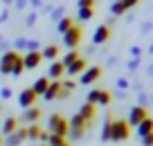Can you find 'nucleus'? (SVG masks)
<instances>
[{
    "label": "nucleus",
    "instance_id": "4c0bfd02",
    "mask_svg": "<svg viewBox=\"0 0 153 146\" xmlns=\"http://www.w3.org/2000/svg\"><path fill=\"white\" fill-rule=\"evenodd\" d=\"M122 5H124V9H131V7H135L137 5V0H120Z\"/></svg>",
    "mask_w": 153,
    "mask_h": 146
},
{
    "label": "nucleus",
    "instance_id": "c756f323",
    "mask_svg": "<svg viewBox=\"0 0 153 146\" xmlns=\"http://www.w3.org/2000/svg\"><path fill=\"white\" fill-rule=\"evenodd\" d=\"M124 11H126V9H124V5H122L120 0H115L113 5H110V14H113V16H122Z\"/></svg>",
    "mask_w": 153,
    "mask_h": 146
},
{
    "label": "nucleus",
    "instance_id": "a878e982",
    "mask_svg": "<svg viewBox=\"0 0 153 146\" xmlns=\"http://www.w3.org/2000/svg\"><path fill=\"white\" fill-rule=\"evenodd\" d=\"M41 130H43V128H41V126H36V124L27 126V139H29V142H36L38 137H41Z\"/></svg>",
    "mask_w": 153,
    "mask_h": 146
},
{
    "label": "nucleus",
    "instance_id": "72a5a7b5",
    "mask_svg": "<svg viewBox=\"0 0 153 146\" xmlns=\"http://www.w3.org/2000/svg\"><path fill=\"white\" fill-rule=\"evenodd\" d=\"M25 25H27V27H34V25H36V11H29V14H27Z\"/></svg>",
    "mask_w": 153,
    "mask_h": 146
},
{
    "label": "nucleus",
    "instance_id": "7ed1b4c3",
    "mask_svg": "<svg viewBox=\"0 0 153 146\" xmlns=\"http://www.w3.org/2000/svg\"><path fill=\"white\" fill-rule=\"evenodd\" d=\"M131 135V126L124 119H113V126H110V142H124Z\"/></svg>",
    "mask_w": 153,
    "mask_h": 146
},
{
    "label": "nucleus",
    "instance_id": "49530a36",
    "mask_svg": "<svg viewBox=\"0 0 153 146\" xmlns=\"http://www.w3.org/2000/svg\"><path fill=\"white\" fill-rule=\"evenodd\" d=\"M149 74H151V76H153V65H151V67H149Z\"/></svg>",
    "mask_w": 153,
    "mask_h": 146
},
{
    "label": "nucleus",
    "instance_id": "b1692460",
    "mask_svg": "<svg viewBox=\"0 0 153 146\" xmlns=\"http://www.w3.org/2000/svg\"><path fill=\"white\" fill-rule=\"evenodd\" d=\"M25 72V65H23V54H18L14 61V67H11V76H20Z\"/></svg>",
    "mask_w": 153,
    "mask_h": 146
},
{
    "label": "nucleus",
    "instance_id": "a211bd4d",
    "mask_svg": "<svg viewBox=\"0 0 153 146\" xmlns=\"http://www.w3.org/2000/svg\"><path fill=\"white\" fill-rule=\"evenodd\" d=\"M48 85H50V79H48V76H38V79L34 81L32 90H34V94H36V97H43L45 90H48Z\"/></svg>",
    "mask_w": 153,
    "mask_h": 146
},
{
    "label": "nucleus",
    "instance_id": "ddd939ff",
    "mask_svg": "<svg viewBox=\"0 0 153 146\" xmlns=\"http://www.w3.org/2000/svg\"><path fill=\"white\" fill-rule=\"evenodd\" d=\"M18 104H20V108H32L34 104H36V94H34V90L32 88H25L23 92L18 94Z\"/></svg>",
    "mask_w": 153,
    "mask_h": 146
},
{
    "label": "nucleus",
    "instance_id": "393cba45",
    "mask_svg": "<svg viewBox=\"0 0 153 146\" xmlns=\"http://www.w3.org/2000/svg\"><path fill=\"white\" fill-rule=\"evenodd\" d=\"M45 144L48 146H70L65 142V137H59V135H52V133H50L48 135V142H45Z\"/></svg>",
    "mask_w": 153,
    "mask_h": 146
},
{
    "label": "nucleus",
    "instance_id": "58836bf2",
    "mask_svg": "<svg viewBox=\"0 0 153 146\" xmlns=\"http://www.w3.org/2000/svg\"><path fill=\"white\" fill-rule=\"evenodd\" d=\"M27 2H29V0H14V7H16V9H25Z\"/></svg>",
    "mask_w": 153,
    "mask_h": 146
},
{
    "label": "nucleus",
    "instance_id": "7c9ffc66",
    "mask_svg": "<svg viewBox=\"0 0 153 146\" xmlns=\"http://www.w3.org/2000/svg\"><path fill=\"white\" fill-rule=\"evenodd\" d=\"M63 16H65V9H63V7H56V9H52V11H50V18H52L54 23H59V20H61Z\"/></svg>",
    "mask_w": 153,
    "mask_h": 146
},
{
    "label": "nucleus",
    "instance_id": "e433bc0d",
    "mask_svg": "<svg viewBox=\"0 0 153 146\" xmlns=\"http://www.w3.org/2000/svg\"><path fill=\"white\" fill-rule=\"evenodd\" d=\"M140 67V59H131V63H128V70L131 72H135Z\"/></svg>",
    "mask_w": 153,
    "mask_h": 146
},
{
    "label": "nucleus",
    "instance_id": "f3484780",
    "mask_svg": "<svg viewBox=\"0 0 153 146\" xmlns=\"http://www.w3.org/2000/svg\"><path fill=\"white\" fill-rule=\"evenodd\" d=\"M16 128H18V119H16V117H11V115H9V117H5V122H2V128H0V135H11V133H14L16 130Z\"/></svg>",
    "mask_w": 153,
    "mask_h": 146
},
{
    "label": "nucleus",
    "instance_id": "aec40b11",
    "mask_svg": "<svg viewBox=\"0 0 153 146\" xmlns=\"http://www.w3.org/2000/svg\"><path fill=\"white\" fill-rule=\"evenodd\" d=\"M135 128H137V135H140V139H142L144 135H149V133H153V119H151V117H146V119H144V122H140V124H137V126H135Z\"/></svg>",
    "mask_w": 153,
    "mask_h": 146
},
{
    "label": "nucleus",
    "instance_id": "412c9836",
    "mask_svg": "<svg viewBox=\"0 0 153 146\" xmlns=\"http://www.w3.org/2000/svg\"><path fill=\"white\" fill-rule=\"evenodd\" d=\"M41 56L48 59V61H56V56H59V45H45L43 50H41Z\"/></svg>",
    "mask_w": 153,
    "mask_h": 146
},
{
    "label": "nucleus",
    "instance_id": "2eb2a0df",
    "mask_svg": "<svg viewBox=\"0 0 153 146\" xmlns=\"http://www.w3.org/2000/svg\"><path fill=\"white\" fill-rule=\"evenodd\" d=\"M59 92H61V81H50L48 90H45V94H43V99L45 101H54V99H59Z\"/></svg>",
    "mask_w": 153,
    "mask_h": 146
},
{
    "label": "nucleus",
    "instance_id": "3c124183",
    "mask_svg": "<svg viewBox=\"0 0 153 146\" xmlns=\"http://www.w3.org/2000/svg\"><path fill=\"white\" fill-rule=\"evenodd\" d=\"M43 146H48V144H43Z\"/></svg>",
    "mask_w": 153,
    "mask_h": 146
},
{
    "label": "nucleus",
    "instance_id": "9b49d317",
    "mask_svg": "<svg viewBox=\"0 0 153 146\" xmlns=\"http://www.w3.org/2000/svg\"><path fill=\"white\" fill-rule=\"evenodd\" d=\"M86 67H88V61H86L83 56H79L74 63H70V65L65 67V74H68V76H81Z\"/></svg>",
    "mask_w": 153,
    "mask_h": 146
},
{
    "label": "nucleus",
    "instance_id": "cd10ccee",
    "mask_svg": "<svg viewBox=\"0 0 153 146\" xmlns=\"http://www.w3.org/2000/svg\"><path fill=\"white\" fill-rule=\"evenodd\" d=\"M79 56H81V54L76 52V50H70V52H68L65 56H63V61H61V63H63V65L68 67V65H70V63H74V61H76V59H79Z\"/></svg>",
    "mask_w": 153,
    "mask_h": 146
},
{
    "label": "nucleus",
    "instance_id": "c9c22d12",
    "mask_svg": "<svg viewBox=\"0 0 153 146\" xmlns=\"http://www.w3.org/2000/svg\"><path fill=\"white\" fill-rule=\"evenodd\" d=\"M0 97H2V99H11V88H7V85H5V88L0 90Z\"/></svg>",
    "mask_w": 153,
    "mask_h": 146
},
{
    "label": "nucleus",
    "instance_id": "f704fd0d",
    "mask_svg": "<svg viewBox=\"0 0 153 146\" xmlns=\"http://www.w3.org/2000/svg\"><path fill=\"white\" fill-rule=\"evenodd\" d=\"M142 146H153V133H149V135L142 137Z\"/></svg>",
    "mask_w": 153,
    "mask_h": 146
},
{
    "label": "nucleus",
    "instance_id": "1a4fd4ad",
    "mask_svg": "<svg viewBox=\"0 0 153 146\" xmlns=\"http://www.w3.org/2000/svg\"><path fill=\"white\" fill-rule=\"evenodd\" d=\"M11 50H25V52H41V45H38V41H29V38H16L14 41V47Z\"/></svg>",
    "mask_w": 153,
    "mask_h": 146
},
{
    "label": "nucleus",
    "instance_id": "f8f14e48",
    "mask_svg": "<svg viewBox=\"0 0 153 146\" xmlns=\"http://www.w3.org/2000/svg\"><path fill=\"white\" fill-rule=\"evenodd\" d=\"M63 74H65V65H63L61 61H52V63H50V67H48V74H45V76H48L50 81H59Z\"/></svg>",
    "mask_w": 153,
    "mask_h": 146
},
{
    "label": "nucleus",
    "instance_id": "473e14b6",
    "mask_svg": "<svg viewBox=\"0 0 153 146\" xmlns=\"http://www.w3.org/2000/svg\"><path fill=\"white\" fill-rule=\"evenodd\" d=\"M61 88L65 90V92H72V90L76 88V83H74L72 79H65V81H61Z\"/></svg>",
    "mask_w": 153,
    "mask_h": 146
},
{
    "label": "nucleus",
    "instance_id": "79ce46f5",
    "mask_svg": "<svg viewBox=\"0 0 153 146\" xmlns=\"http://www.w3.org/2000/svg\"><path fill=\"white\" fill-rule=\"evenodd\" d=\"M7 18H9V9H2L0 11V23H5Z\"/></svg>",
    "mask_w": 153,
    "mask_h": 146
},
{
    "label": "nucleus",
    "instance_id": "6ab92c4d",
    "mask_svg": "<svg viewBox=\"0 0 153 146\" xmlns=\"http://www.w3.org/2000/svg\"><path fill=\"white\" fill-rule=\"evenodd\" d=\"M79 115H81V117L86 119L88 124H90L92 119H95V115H97V108H95L92 104H88V101H86V104H83L81 108H79Z\"/></svg>",
    "mask_w": 153,
    "mask_h": 146
},
{
    "label": "nucleus",
    "instance_id": "39448f33",
    "mask_svg": "<svg viewBox=\"0 0 153 146\" xmlns=\"http://www.w3.org/2000/svg\"><path fill=\"white\" fill-rule=\"evenodd\" d=\"M16 56H18V52H16V50L2 52V56H0V74H2V76H11V67H14Z\"/></svg>",
    "mask_w": 153,
    "mask_h": 146
},
{
    "label": "nucleus",
    "instance_id": "37998d69",
    "mask_svg": "<svg viewBox=\"0 0 153 146\" xmlns=\"http://www.w3.org/2000/svg\"><path fill=\"white\" fill-rule=\"evenodd\" d=\"M29 5H32L34 9H38V7H43V0H29Z\"/></svg>",
    "mask_w": 153,
    "mask_h": 146
},
{
    "label": "nucleus",
    "instance_id": "6e6552de",
    "mask_svg": "<svg viewBox=\"0 0 153 146\" xmlns=\"http://www.w3.org/2000/svg\"><path fill=\"white\" fill-rule=\"evenodd\" d=\"M99 76H101V67L99 65H88L86 70H83V74L79 76V83L81 85H90V83H95Z\"/></svg>",
    "mask_w": 153,
    "mask_h": 146
},
{
    "label": "nucleus",
    "instance_id": "bb28decb",
    "mask_svg": "<svg viewBox=\"0 0 153 146\" xmlns=\"http://www.w3.org/2000/svg\"><path fill=\"white\" fill-rule=\"evenodd\" d=\"M113 101V94L108 90H99V97H97V106H108Z\"/></svg>",
    "mask_w": 153,
    "mask_h": 146
},
{
    "label": "nucleus",
    "instance_id": "c03bdc74",
    "mask_svg": "<svg viewBox=\"0 0 153 146\" xmlns=\"http://www.w3.org/2000/svg\"><path fill=\"white\" fill-rule=\"evenodd\" d=\"M48 135H50L48 130H41V137H38V139H41V142H43V144H45V142H48Z\"/></svg>",
    "mask_w": 153,
    "mask_h": 146
},
{
    "label": "nucleus",
    "instance_id": "8fccbe9b",
    "mask_svg": "<svg viewBox=\"0 0 153 146\" xmlns=\"http://www.w3.org/2000/svg\"><path fill=\"white\" fill-rule=\"evenodd\" d=\"M0 113H2V106H0Z\"/></svg>",
    "mask_w": 153,
    "mask_h": 146
},
{
    "label": "nucleus",
    "instance_id": "a19ab883",
    "mask_svg": "<svg viewBox=\"0 0 153 146\" xmlns=\"http://www.w3.org/2000/svg\"><path fill=\"white\" fill-rule=\"evenodd\" d=\"M117 88H120V90H126V88H128V81H126V79H117Z\"/></svg>",
    "mask_w": 153,
    "mask_h": 146
},
{
    "label": "nucleus",
    "instance_id": "a18cd8bd",
    "mask_svg": "<svg viewBox=\"0 0 153 146\" xmlns=\"http://www.w3.org/2000/svg\"><path fill=\"white\" fill-rule=\"evenodd\" d=\"M0 2L5 5V9H9V7H11V2H14V0H0Z\"/></svg>",
    "mask_w": 153,
    "mask_h": 146
},
{
    "label": "nucleus",
    "instance_id": "0eeeda50",
    "mask_svg": "<svg viewBox=\"0 0 153 146\" xmlns=\"http://www.w3.org/2000/svg\"><path fill=\"white\" fill-rule=\"evenodd\" d=\"M149 117V110H146V106H133V108H131V113H128V126H137L140 122H144V119Z\"/></svg>",
    "mask_w": 153,
    "mask_h": 146
},
{
    "label": "nucleus",
    "instance_id": "9d476101",
    "mask_svg": "<svg viewBox=\"0 0 153 146\" xmlns=\"http://www.w3.org/2000/svg\"><path fill=\"white\" fill-rule=\"evenodd\" d=\"M41 61H43L41 52H25V54H23V65H25V70H36V67L41 65Z\"/></svg>",
    "mask_w": 153,
    "mask_h": 146
},
{
    "label": "nucleus",
    "instance_id": "5701e85b",
    "mask_svg": "<svg viewBox=\"0 0 153 146\" xmlns=\"http://www.w3.org/2000/svg\"><path fill=\"white\" fill-rule=\"evenodd\" d=\"M110 126H113V117H110V115H106L104 128H101V142H110Z\"/></svg>",
    "mask_w": 153,
    "mask_h": 146
},
{
    "label": "nucleus",
    "instance_id": "423d86ee",
    "mask_svg": "<svg viewBox=\"0 0 153 146\" xmlns=\"http://www.w3.org/2000/svg\"><path fill=\"white\" fill-rule=\"evenodd\" d=\"M25 139H27V126H25V128L18 126L11 135H7L5 139H2V146H20Z\"/></svg>",
    "mask_w": 153,
    "mask_h": 146
},
{
    "label": "nucleus",
    "instance_id": "4be33fe9",
    "mask_svg": "<svg viewBox=\"0 0 153 146\" xmlns=\"http://www.w3.org/2000/svg\"><path fill=\"white\" fill-rule=\"evenodd\" d=\"M70 27H74V20H72L70 16H63V18L56 23V32H59V34H65Z\"/></svg>",
    "mask_w": 153,
    "mask_h": 146
},
{
    "label": "nucleus",
    "instance_id": "4468645a",
    "mask_svg": "<svg viewBox=\"0 0 153 146\" xmlns=\"http://www.w3.org/2000/svg\"><path fill=\"white\" fill-rule=\"evenodd\" d=\"M110 38V25H99L92 34V45H101Z\"/></svg>",
    "mask_w": 153,
    "mask_h": 146
},
{
    "label": "nucleus",
    "instance_id": "20e7f679",
    "mask_svg": "<svg viewBox=\"0 0 153 146\" xmlns=\"http://www.w3.org/2000/svg\"><path fill=\"white\" fill-rule=\"evenodd\" d=\"M81 36H83L81 27H79V25H74V27H70L65 34H63V43H65L68 50H76V45L81 43Z\"/></svg>",
    "mask_w": 153,
    "mask_h": 146
},
{
    "label": "nucleus",
    "instance_id": "f257e3e1",
    "mask_svg": "<svg viewBox=\"0 0 153 146\" xmlns=\"http://www.w3.org/2000/svg\"><path fill=\"white\" fill-rule=\"evenodd\" d=\"M48 130L52 133V135H59V137H68V133H70V126H68V119L63 117V115H59V113L50 115V119H48Z\"/></svg>",
    "mask_w": 153,
    "mask_h": 146
},
{
    "label": "nucleus",
    "instance_id": "dca6fc26",
    "mask_svg": "<svg viewBox=\"0 0 153 146\" xmlns=\"http://www.w3.org/2000/svg\"><path fill=\"white\" fill-rule=\"evenodd\" d=\"M41 115H43V113H41L36 106H32V108H27V110L23 113V122L27 124V126H32V124H36L38 119H41Z\"/></svg>",
    "mask_w": 153,
    "mask_h": 146
},
{
    "label": "nucleus",
    "instance_id": "2f4dec72",
    "mask_svg": "<svg viewBox=\"0 0 153 146\" xmlns=\"http://www.w3.org/2000/svg\"><path fill=\"white\" fill-rule=\"evenodd\" d=\"M79 9H95V0H76Z\"/></svg>",
    "mask_w": 153,
    "mask_h": 146
},
{
    "label": "nucleus",
    "instance_id": "c85d7f7f",
    "mask_svg": "<svg viewBox=\"0 0 153 146\" xmlns=\"http://www.w3.org/2000/svg\"><path fill=\"white\" fill-rule=\"evenodd\" d=\"M92 16H95V9H79V14H76V20L86 23V20H90Z\"/></svg>",
    "mask_w": 153,
    "mask_h": 146
},
{
    "label": "nucleus",
    "instance_id": "f03ea898",
    "mask_svg": "<svg viewBox=\"0 0 153 146\" xmlns=\"http://www.w3.org/2000/svg\"><path fill=\"white\" fill-rule=\"evenodd\" d=\"M68 126H70V133H68V137H70V139H81V137H83V133H86V128L90 126V124H88L86 119L81 117V115L76 113L74 117H72L70 122H68Z\"/></svg>",
    "mask_w": 153,
    "mask_h": 146
},
{
    "label": "nucleus",
    "instance_id": "09e8293b",
    "mask_svg": "<svg viewBox=\"0 0 153 146\" xmlns=\"http://www.w3.org/2000/svg\"><path fill=\"white\" fill-rule=\"evenodd\" d=\"M2 41H5V38H2V36H0V43H2Z\"/></svg>",
    "mask_w": 153,
    "mask_h": 146
},
{
    "label": "nucleus",
    "instance_id": "de8ad7c7",
    "mask_svg": "<svg viewBox=\"0 0 153 146\" xmlns=\"http://www.w3.org/2000/svg\"><path fill=\"white\" fill-rule=\"evenodd\" d=\"M0 146H2V135H0Z\"/></svg>",
    "mask_w": 153,
    "mask_h": 146
},
{
    "label": "nucleus",
    "instance_id": "ea45409f",
    "mask_svg": "<svg viewBox=\"0 0 153 146\" xmlns=\"http://www.w3.org/2000/svg\"><path fill=\"white\" fill-rule=\"evenodd\" d=\"M131 54H133V59H140V54H142V50H140L137 45H133V47H131Z\"/></svg>",
    "mask_w": 153,
    "mask_h": 146
}]
</instances>
